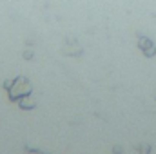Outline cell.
<instances>
[{"label": "cell", "instance_id": "6da1fadb", "mask_svg": "<svg viewBox=\"0 0 156 154\" xmlns=\"http://www.w3.org/2000/svg\"><path fill=\"white\" fill-rule=\"evenodd\" d=\"M13 87H15V89L9 93V98H11V100L24 98V96H27V94L31 93V85H29L27 80L24 82V85H18V78H15V80H13Z\"/></svg>", "mask_w": 156, "mask_h": 154}, {"label": "cell", "instance_id": "7a4b0ae2", "mask_svg": "<svg viewBox=\"0 0 156 154\" xmlns=\"http://www.w3.org/2000/svg\"><path fill=\"white\" fill-rule=\"evenodd\" d=\"M138 45H140V49L144 51V49H147V47H151V45H153V42H151L149 38H145V37H142V38L138 40Z\"/></svg>", "mask_w": 156, "mask_h": 154}, {"label": "cell", "instance_id": "3957f363", "mask_svg": "<svg viewBox=\"0 0 156 154\" xmlns=\"http://www.w3.org/2000/svg\"><path fill=\"white\" fill-rule=\"evenodd\" d=\"M20 107H22V109H33V107H37V102H31V100L26 102V96H24L22 102H20Z\"/></svg>", "mask_w": 156, "mask_h": 154}, {"label": "cell", "instance_id": "277c9868", "mask_svg": "<svg viewBox=\"0 0 156 154\" xmlns=\"http://www.w3.org/2000/svg\"><path fill=\"white\" fill-rule=\"evenodd\" d=\"M144 54H145L147 58H153V56L156 54V45H154V44H153L151 47H147V49H144Z\"/></svg>", "mask_w": 156, "mask_h": 154}, {"label": "cell", "instance_id": "5b68a950", "mask_svg": "<svg viewBox=\"0 0 156 154\" xmlns=\"http://www.w3.org/2000/svg\"><path fill=\"white\" fill-rule=\"evenodd\" d=\"M149 152H151V145L149 143H145V145L140 147V154H149Z\"/></svg>", "mask_w": 156, "mask_h": 154}, {"label": "cell", "instance_id": "8992f818", "mask_svg": "<svg viewBox=\"0 0 156 154\" xmlns=\"http://www.w3.org/2000/svg\"><path fill=\"white\" fill-rule=\"evenodd\" d=\"M24 58H26V60H31V58H33V53H31V51H26V53H24Z\"/></svg>", "mask_w": 156, "mask_h": 154}, {"label": "cell", "instance_id": "52a82bcc", "mask_svg": "<svg viewBox=\"0 0 156 154\" xmlns=\"http://www.w3.org/2000/svg\"><path fill=\"white\" fill-rule=\"evenodd\" d=\"M115 154H122V149L120 147H115Z\"/></svg>", "mask_w": 156, "mask_h": 154}]
</instances>
